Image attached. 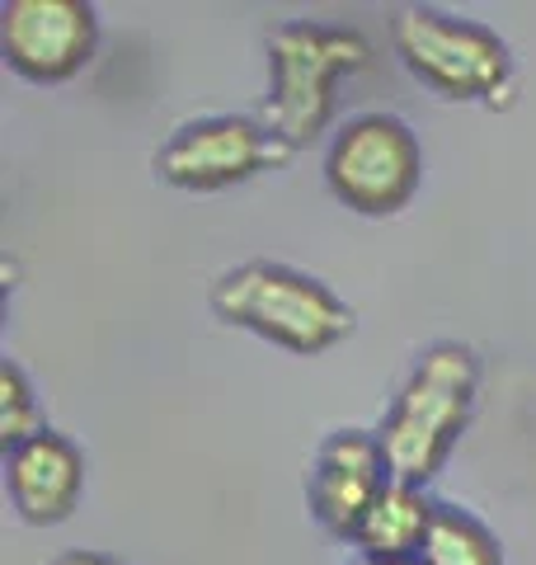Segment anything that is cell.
Here are the masks:
<instances>
[{"label":"cell","instance_id":"obj_3","mask_svg":"<svg viewBox=\"0 0 536 565\" xmlns=\"http://www.w3.org/2000/svg\"><path fill=\"white\" fill-rule=\"evenodd\" d=\"M372 62V43L353 24L288 20L268 33V104L264 122L288 147H311L334 118V85Z\"/></svg>","mask_w":536,"mask_h":565},{"label":"cell","instance_id":"obj_12","mask_svg":"<svg viewBox=\"0 0 536 565\" xmlns=\"http://www.w3.org/2000/svg\"><path fill=\"white\" fill-rule=\"evenodd\" d=\"M39 434H47V429H43V411H39V396H33V382L24 377L20 363L6 359L0 363V444L20 448Z\"/></svg>","mask_w":536,"mask_h":565},{"label":"cell","instance_id":"obj_5","mask_svg":"<svg viewBox=\"0 0 536 565\" xmlns=\"http://www.w3.org/2000/svg\"><path fill=\"white\" fill-rule=\"evenodd\" d=\"M419 137L390 114H357L334 132L325 151V184L363 217H390L419 193Z\"/></svg>","mask_w":536,"mask_h":565},{"label":"cell","instance_id":"obj_14","mask_svg":"<svg viewBox=\"0 0 536 565\" xmlns=\"http://www.w3.org/2000/svg\"><path fill=\"white\" fill-rule=\"evenodd\" d=\"M353 565H424L419 556H409V561H377V556H357Z\"/></svg>","mask_w":536,"mask_h":565},{"label":"cell","instance_id":"obj_1","mask_svg":"<svg viewBox=\"0 0 536 565\" xmlns=\"http://www.w3.org/2000/svg\"><path fill=\"white\" fill-rule=\"evenodd\" d=\"M480 392V359L467 344L442 340L415 363L400 396L377 429V444L386 452L390 481L428 486L447 467V457L461 444Z\"/></svg>","mask_w":536,"mask_h":565},{"label":"cell","instance_id":"obj_13","mask_svg":"<svg viewBox=\"0 0 536 565\" xmlns=\"http://www.w3.org/2000/svg\"><path fill=\"white\" fill-rule=\"evenodd\" d=\"M52 565H122V561H114V556H99V552H66V556H57Z\"/></svg>","mask_w":536,"mask_h":565},{"label":"cell","instance_id":"obj_6","mask_svg":"<svg viewBox=\"0 0 536 565\" xmlns=\"http://www.w3.org/2000/svg\"><path fill=\"white\" fill-rule=\"evenodd\" d=\"M268 122L240 118V114H222V118H193L184 128H174L165 137V147L156 151V170L160 180L189 193H212L226 184H240L259 170H274L292 156Z\"/></svg>","mask_w":536,"mask_h":565},{"label":"cell","instance_id":"obj_2","mask_svg":"<svg viewBox=\"0 0 536 565\" xmlns=\"http://www.w3.org/2000/svg\"><path fill=\"white\" fill-rule=\"evenodd\" d=\"M207 302L217 311V321L259 334V340L301 353V359L334 349L357 326L353 307L339 302L320 278L274 259H249L240 269L222 274L212 282Z\"/></svg>","mask_w":536,"mask_h":565},{"label":"cell","instance_id":"obj_10","mask_svg":"<svg viewBox=\"0 0 536 565\" xmlns=\"http://www.w3.org/2000/svg\"><path fill=\"white\" fill-rule=\"evenodd\" d=\"M428 523H433V500H428L419 486L390 481L386 494L377 500V509H372L363 519V527H357L353 546L363 556H377V561H409V556L424 552Z\"/></svg>","mask_w":536,"mask_h":565},{"label":"cell","instance_id":"obj_7","mask_svg":"<svg viewBox=\"0 0 536 565\" xmlns=\"http://www.w3.org/2000/svg\"><path fill=\"white\" fill-rule=\"evenodd\" d=\"M99 20L85 0H6L0 6V52L10 71L33 85H62L95 57Z\"/></svg>","mask_w":536,"mask_h":565},{"label":"cell","instance_id":"obj_4","mask_svg":"<svg viewBox=\"0 0 536 565\" xmlns=\"http://www.w3.org/2000/svg\"><path fill=\"white\" fill-rule=\"evenodd\" d=\"M390 43L409 76H419L442 99L508 104L513 95V57L485 24L457 20L433 6H405L390 14Z\"/></svg>","mask_w":536,"mask_h":565},{"label":"cell","instance_id":"obj_8","mask_svg":"<svg viewBox=\"0 0 536 565\" xmlns=\"http://www.w3.org/2000/svg\"><path fill=\"white\" fill-rule=\"evenodd\" d=\"M386 486H390V467H386L377 434L339 429L315 452V467L307 481V504L330 537L353 542L363 519L386 494Z\"/></svg>","mask_w":536,"mask_h":565},{"label":"cell","instance_id":"obj_9","mask_svg":"<svg viewBox=\"0 0 536 565\" xmlns=\"http://www.w3.org/2000/svg\"><path fill=\"white\" fill-rule=\"evenodd\" d=\"M6 490L24 523H62L85 494V457L66 434L47 429L20 448H6Z\"/></svg>","mask_w":536,"mask_h":565},{"label":"cell","instance_id":"obj_11","mask_svg":"<svg viewBox=\"0 0 536 565\" xmlns=\"http://www.w3.org/2000/svg\"><path fill=\"white\" fill-rule=\"evenodd\" d=\"M424 565H504V546L461 504H433V523L424 537Z\"/></svg>","mask_w":536,"mask_h":565}]
</instances>
